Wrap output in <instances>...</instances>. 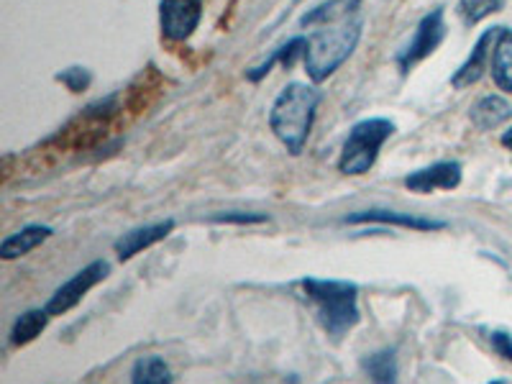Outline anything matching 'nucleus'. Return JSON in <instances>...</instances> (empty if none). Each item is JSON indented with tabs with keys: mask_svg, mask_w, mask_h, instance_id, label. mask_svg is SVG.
Segmentation results:
<instances>
[{
	"mask_svg": "<svg viewBox=\"0 0 512 384\" xmlns=\"http://www.w3.org/2000/svg\"><path fill=\"white\" fill-rule=\"evenodd\" d=\"M361 3L364 0H328L300 18L303 29H315L303 54L305 72L313 82L328 80L356 52L364 34Z\"/></svg>",
	"mask_w": 512,
	"mask_h": 384,
	"instance_id": "1",
	"label": "nucleus"
},
{
	"mask_svg": "<svg viewBox=\"0 0 512 384\" xmlns=\"http://www.w3.org/2000/svg\"><path fill=\"white\" fill-rule=\"evenodd\" d=\"M320 100H323V93L305 82H290L274 98L272 111H269V128L292 157L303 154L308 144Z\"/></svg>",
	"mask_w": 512,
	"mask_h": 384,
	"instance_id": "2",
	"label": "nucleus"
},
{
	"mask_svg": "<svg viewBox=\"0 0 512 384\" xmlns=\"http://www.w3.org/2000/svg\"><path fill=\"white\" fill-rule=\"evenodd\" d=\"M310 303L315 305L320 326L331 336L341 338L356 328L361 320L359 313V287L344 280H308L300 282Z\"/></svg>",
	"mask_w": 512,
	"mask_h": 384,
	"instance_id": "3",
	"label": "nucleus"
},
{
	"mask_svg": "<svg viewBox=\"0 0 512 384\" xmlns=\"http://www.w3.org/2000/svg\"><path fill=\"white\" fill-rule=\"evenodd\" d=\"M395 134V123L390 118H364L349 131L338 157V169L344 175H367L382 152L384 141Z\"/></svg>",
	"mask_w": 512,
	"mask_h": 384,
	"instance_id": "4",
	"label": "nucleus"
},
{
	"mask_svg": "<svg viewBox=\"0 0 512 384\" xmlns=\"http://www.w3.org/2000/svg\"><path fill=\"white\" fill-rule=\"evenodd\" d=\"M446 34H448L446 11H443V8H433L431 13H425V16L420 18V24L418 29H415L413 39H410L395 57L402 75H410V72L423 62V59L431 57V54L443 44Z\"/></svg>",
	"mask_w": 512,
	"mask_h": 384,
	"instance_id": "5",
	"label": "nucleus"
},
{
	"mask_svg": "<svg viewBox=\"0 0 512 384\" xmlns=\"http://www.w3.org/2000/svg\"><path fill=\"white\" fill-rule=\"evenodd\" d=\"M108 269L111 267H108V262H103V259H98V262H93V264H88L85 269H80V272H77L72 280H67L62 287H57V292L49 297L47 313L49 315L70 313L75 305H80L82 297L88 295L95 285H100V282L108 277Z\"/></svg>",
	"mask_w": 512,
	"mask_h": 384,
	"instance_id": "6",
	"label": "nucleus"
},
{
	"mask_svg": "<svg viewBox=\"0 0 512 384\" xmlns=\"http://www.w3.org/2000/svg\"><path fill=\"white\" fill-rule=\"evenodd\" d=\"M203 18V0H162L159 3V26L169 41H187Z\"/></svg>",
	"mask_w": 512,
	"mask_h": 384,
	"instance_id": "7",
	"label": "nucleus"
},
{
	"mask_svg": "<svg viewBox=\"0 0 512 384\" xmlns=\"http://www.w3.org/2000/svg\"><path fill=\"white\" fill-rule=\"evenodd\" d=\"M500 31H502V26H495V29H487L482 36H479L477 44H474V49H472V54L464 59V64H461L459 70L454 72V77H451V88L466 90L482 80L484 70H487V64L492 62V52H495V41H497V36H500Z\"/></svg>",
	"mask_w": 512,
	"mask_h": 384,
	"instance_id": "8",
	"label": "nucleus"
},
{
	"mask_svg": "<svg viewBox=\"0 0 512 384\" xmlns=\"http://www.w3.org/2000/svg\"><path fill=\"white\" fill-rule=\"evenodd\" d=\"M461 175H464V167L459 162H436L431 167L410 172L405 177V187L410 192H420V195L436 190H456L461 185Z\"/></svg>",
	"mask_w": 512,
	"mask_h": 384,
	"instance_id": "9",
	"label": "nucleus"
},
{
	"mask_svg": "<svg viewBox=\"0 0 512 384\" xmlns=\"http://www.w3.org/2000/svg\"><path fill=\"white\" fill-rule=\"evenodd\" d=\"M172 231H175V221H172V218L159 223H149V226H141L134 228V231L123 233L113 249H116V256L121 262H128V259H134V256L141 254L144 249H152L154 244L167 239Z\"/></svg>",
	"mask_w": 512,
	"mask_h": 384,
	"instance_id": "10",
	"label": "nucleus"
},
{
	"mask_svg": "<svg viewBox=\"0 0 512 384\" xmlns=\"http://www.w3.org/2000/svg\"><path fill=\"white\" fill-rule=\"evenodd\" d=\"M344 223L356 226V223H382V226H400L410 231H443L448 226L446 221H431V218H418L410 213H397V210H359L344 218Z\"/></svg>",
	"mask_w": 512,
	"mask_h": 384,
	"instance_id": "11",
	"label": "nucleus"
},
{
	"mask_svg": "<svg viewBox=\"0 0 512 384\" xmlns=\"http://www.w3.org/2000/svg\"><path fill=\"white\" fill-rule=\"evenodd\" d=\"M52 233L54 231L49 226L21 228V231H16L13 236L3 239V244H0V259L11 262V259H18V256H26L29 251L39 249V246L44 244L47 239H52Z\"/></svg>",
	"mask_w": 512,
	"mask_h": 384,
	"instance_id": "12",
	"label": "nucleus"
},
{
	"mask_svg": "<svg viewBox=\"0 0 512 384\" xmlns=\"http://www.w3.org/2000/svg\"><path fill=\"white\" fill-rule=\"evenodd\" d=\"M469 116H472V123L479 128V131H489V128H497L505 121H510L512 103L502 98V95H484L482 100L474 103Z\"/></svg>",
	"mask_w": 512,
	"mask_h": 384,
	"instance_id": "13",
	"label": "nucleus"
},
{
	"mask_svg": "<svg viewBox=\"0 0 512 384\" xmlns=\"http://www.w3.org/2000/svg\"><path fill=\"white\" fill-rule=\"evenodd\" d=\"M492 77L495 85L505 93H512V31L502 29L495 41V52H492Z\"/></svg>",
	"mask_w": 512,
	"mask_h": 384,
	"instance_id": "14",
	"label": "nucleus"
},
{
	"mask_svg": "<svg viewBox=\"0 0 512 384\" xmlns=\"http://www.w3.org/2000/svg\"><path fill=\"white\" fill-rule=\"evenodd\" d=\"M49 318L52 315L47 313V308H34V310H26L24 315H18L16 323L11 328V346H26L31 344L36 336H41V331L47 328Z\"/></svg>",
	"mask_w": 512,
	"mask_h": 384,
	"instance_id": "15",
	"label": "nucleus"
},
{
	"mask_svg": "<svg viewBox=\"0 0 512 384\" xmlns=\"http://www.w3.org/2000/svg\"><path fill=\"white\" fill-rule=\"evenodd\" d=\"M305 47H308V39H305V36H295V39H290L287 44H282L280 49H274L272 57L264 59L262 64H256V67L246 70V77H249L251 82H259L269 70H272L274 62H282L285 67H292L295 59L300 57V54H305Z\"/></svg>",
	"mask_w": 512,
	"mask_h": 384,
	"instance_id": "16",
	"label": "nucleus"
},
{
	"mask_svg": "<svg viewBox=\"0 0 512 384\" xmlns=\"http://www.w3.org/2000/svg\"><path fill=\"white\" fill-rule=\"evenodd\" d=\"M361 367L367 372V377L372 379V384H397V356L392 349H382L369 354L367 359L361 361Z\"/></svg>",
	"mask_w": 512,
	"mask_h": 384,
	"instance_id": "17",
	"label": "nucleus"
},
{
	"mask_svg": "<svg viewBox=\"0 0 512 384\" xmlns=\"http://www.w3.org/2000/svg\"><path fill=\"white\" fill-rule=\"evenodd\" d=\"M131 384H172V372L162 356H141L131 372Z\"/></svg>",
	"mask_w": 512,
	"mask_h": 384,
	"instance_id": "18",
	"label": "nucleus"
},
{
	"mask_svg": "<svg viewBox=\"0 0 512 384\" xmlns=\"http://www.w3.org/2000/svg\"><path fill=\"white\" fill-rule=\"evenodd\" d=\"M502 8H505V0H459L461 18L469 26L479 24V21H484L492 13L502 11Z\"/></svg>",
	"mask_w": 512,
	"mask_h": 384,
	"instance_id": "19",
	"label": "nucleus"
},
{
	"mask_svg": "<svg viewBox=\"0 0 512 384\" xmlns=\"http://www.w3.org/2000/svg\"><path fill=\"white\" fill-rule=\"evenodd\" d=\"M57 80L62 82V85H67V88L72 90V93H82V90L90 88V82H93V75H90L85 67H70V70L59 72Z\"/></svg>",
	"mask_w": 512,
	"mask_h": 384,
	"instance_id": "20",
	"label": "nucleus"
},
{
	"mask_svg": "<svg viewBox=\"0 0 512 384\" xmlns=\"http://www.w3.org/2000/svg\"><path fill=\"white\" fill-rule=\"evenodd\" d=\"M210 221L216 223H239V226H246V223H264L267 216H256V213H218Z\"/></svg>",
	"mask_w": 512,
	"mask_h": 384,
	"instance_id": "21",
	"label": "nucleus"
},
{
	"mask_svg": "<svg viewBox=\"0 0 512 384\" xmlns=\"http://www.w3.org/2000/svg\"><path fill=\"white\" fill-rule=\"evenodd\" d=\"M492 346L500 356H505L507 361H512V336L510 333H492Z\"/></svg>",
	"mask_w": 512,
	"mask_h": 384,
	"instance_id": "22",
	"label": "nucleus"
},
{
	"mask_svg": "<svg viewBox=\"0 0 512 384\" xmlns=\"http://www.w3.org/2000/svg\"><path fill=\"white\" fill-rule=\"evenodd\" d=\"M502 146H507V149H510V152H512V128H510V131H505V134H502Z\"/></svg>",
	"mask_w": 512,
	"mask_h": 384,
	"instance_id": "23",
	"label": "nucleus"
},
{
	"mask_svg": "<svg viewBox=\"0 0 512 384\" xmlns=\"http://www.w3.org/2000/svg\"><path fill=\"white\" fill-rule=\"evenodd\" d=\"M489 384H502V382H489Z\"/></svg>",
	"mask_w": 512,
	"mask_h": 384,
	"instance_id": "24",
	"label": "nucleus"
}]
</instances>
